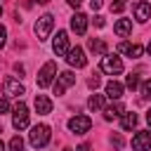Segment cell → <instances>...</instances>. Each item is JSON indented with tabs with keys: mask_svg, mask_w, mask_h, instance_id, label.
<instances>
[{
	"mask_svg": "<svg viewBox=\"0 0 151 151\" xmlns=\"http://www.w3.org/2000/svg\"><path fill=\"white\" fill-rule=\"evenodd\" d=\"M35 111H38L40 116L52 113V99L45 97V94H35Z\"/></svg>",
	"mask_w": 151,
	"mask_h": 151,
	"instance_id": "9a60e30c",
	"label": "cell"
},
{
	"mask_svg": "<svg viewBox=\"0 0 151 151\" xmlns=\"http://www.w3.org/2000/svg\"><path fill=\"white\" fill-rule=\"evenodd\" d=\"M66 2H68V5H71V7H76V9H78V7H80V2H83V0H66Z\"/></svg>",
	"mask_w": 151,
	"mask_h": 151,
	"instance_id": "1f68e13d",
	"label": "cell"
},
{
	"mask_svg": "<svg viewBox=\"0 0 151 151\" xmlns=\"http://www.w3.org/2000/svg\"><path fill=\"white\" fill-rule=\"evenodd\" d=\"M50 127L47 125H35L33 130H31V134H28V142H31V146L33 149H42L47 142H50Z\"/></svg>",
	"mask_w": 151,
	"mask_h": 151,
	"instance_id": "7a4b0ae2",
	"label": "cell"
},
{
	"mask_svg": "<svg viewBox=\"0 0 151 151\" xmlns=\"http://www.w3.org/2000/svg\"><path fill=\"white\" fill-rule=\"evenodd\" d=\"M64 151H73V149H64Z\"/></svg>",
	"mask_w": 151,
	"mask_h": 151,
	"instance_id": "74e56055",
	"label": "cell"
},
{
	"mask_svg": "<svg viewBox=\"0 0 151 151\" xmlns=\"http://www.w3.org/2000/svg\"><path fill=\"white\" fill-rule=\"evenodd\" d=\"M113 31H116L120 38H125V35H130V31H132V21H130V19H118L116 26H113Z\"/></svg>",
	"mask_w": 151,
	"mask_h": 151,
	"instance_id": "ac0fdd59",
	"label": "cell"
},
{
	"mask_svg": "<svg viewBox=\"0 0 151 151\" xmlns=\"http://www.w3.org/2000/svg\"><path fill=\"white\" fill-rule=\"evenodd\" d=\"M66 61L71 64V66H76V68H83L85 64H87V57H85V52H83V47H71L68 50V54H66Z\"/></svg>",
	"mask_w": 151,
	"mask_h": 151,
	"instance_id": "9c48e42d",
	"label": "cell"
},
{
	"mask_svg": "<svg viewBox=\"0 0 151 151\" xmlns=\"http://www.w3.org/2000/svg\"><path fill=\"white\" fill-rule=\"evenodd\" d=\"M38 2H40V5H47V2H50V0H38Z\"/></svg>",
	"mask_w": 151,
	"mask_h": 151,
	"instance_id": "e575fe53",
	"label": "cell"
},
{
	"mask_svg": "<svg viewBox=\"0 0 151 151\" xmlns=\"http://www.w3.org/2000/svg\"><path fill=\"white\" fill-rule=\"evenodd\" d=\"M52 50H54V54L57 57H64V54H68V35H66V31H57V35H54V40H52Z\"/></svg>",
	"mask_w": 151,
	"mask_h": 151,
	"instance_id": "ba28073f",
	"label": "cell"
},
{
	"mask_svg": "<svg viewBox=\"0 0 151 151\" xmlns=\"http://www.w3.org/2000/svg\"><path fill=\"white\" fill-rule=\"evenodd\" d=\"M146 123L151 125V109H149V113H146Z\"/></svg>",
	"mask_w": 151,
	"mask_h": 151,
	"instance_id": "836d02e7",
	"label": "cell"
},
{
	"mask_svg": "<svg viewBox=\"0 0 151 151\" xmlns=\"http://www.w3.org/2000/svg\"><path fill=\"white\" fill-rule=\"evenodd\" d=\"M0 151H5V144H2V142H0Z\"/></svg>",
	"mask_w": 151,
	"mask_h": 151,
	"instance_id": "d590c367",
	"label": "cell"
},
{
	"mask_svg": "<svg viewBox=\"0 0 151 151\" xmlns=\"http://www.w3.org/2000/svg\"><path fill=\"white\" fill-rule=\"evenodd\" d=\"M52 28H54V17H52V14H42V17H38V21H35V26H33L38 40H47L50 33H52Z\"/></svg>",
	"mask_w": 151,
	"mask_h": 151,
	"instance_id": "6da1fadb",
	"label": "cell"
},
{
	"mask_svg": "<svg viewBox=\"0 0 151 151\" xmlns=\"http://www.w3.org/2000/svg\"><path fill=\"white\" fill-rule=\"evenodd\" d=\"M12 125H14V130H26V127H28V109H26L24 101H19V104L14 106Z\"/></svg>",
	"mask_w": 151,
	"mask_h": 151,
	"instance_id": "277c9868",
	"label": "cell"
},
{
	"mask_svg": "<svg viewBox=\"0 0 151 151\" xmlns=\"http://www.w3.org/2000/svg\"><path fill=\"white\" fill-rule=\"evenodd\" d=\"M118 52L120 54H127V57H132V59H137V57H142V45H137V42H120L118 45Z\"/></svg>",
	"mask_w": 151,
	"mask_h": 151,
	"instance_id": "5bb4252c",
	"label": "cell"
},
{
	"mask_svg": "<svg viewBox=\"0 0 151 151\" xmlns=\"http://www.w3.org/2000/svg\"><path fill=\"white\" fill-rule=\"evenodd\" d=\"M125 5H127V0H113V2H111V12L120 14V12L125 9Z\"/></svg>",
	"mask_w": 151,
	"mask_h": 151,
	"instance_id": "cb8c5ba5",
	"label": "cell"
},
{
	"mask_svg": "<svg viewBox=\"0 0 151 151\" xmlns=\"http://www.w3.org/2000/svg\"><path fill=\"white\" fill-rule=\"evenodd\" d=\"M101 71H104V73H109V76L120 73V71H123V61H120V57L104 54V59H101Z\"/></svg>",
	"mask_w": 151,
	"mask_h": 151,
	"instance_id": "8992f818",
	"label": "cell"
},
{
	"mask_svg": "<svg viewBox=\"0 0 151 151\" xmlns=\"http://www.w3.org/2000/svg\"><path fill=\"white\" fill-rule=\"evenodd\" d=\"M142 94H144V99H151V78L142 83Z\"/></svg>",
	"mask_w": 151,
	"mask_h": 151,
	"instance_id": "d4e9b609",
	"label": "cell"
},
{
	"mask_svg": "<svg viewBox=\"0 0 151 151\" xmlns=\"http://www.w3.org/2000/svg\"><path fill=\"white\" fill-rule=\"evenodd\" d=\"M87 47H90L94 54H101V57L106 54V42H104L101 38H90V40H87Z\"/></svg>",
	"mask_w": 151,
	"mask_h": 151,
	"instance_id": "d6986e66",
	"label": "cell"
},
{
	"mask_svg": "<svg viewBox=\"0 0 151 151\" xmlns=\"http://www.w3.org/2000/svg\"><path fill=\"white\" fill-rule=\"evenodd\" d=\"M2 90H5L7 97H21V94H26V87H24L19 80H14V78H5Z\"/></svg>",
	"mask_w": 151,
	"mask_h": 151,
	"instance_id": "30bf717a",
	"label": "cell"
},
{
	"mask_svg": "<svg viewBox=\"0 0 151 151\" xmlns=\"http://www.w3.org/2000/svg\"><path fill=\"white\" fill-rule=\"evenodd\" d=\"M87 109L90 111H99V109H104V94H92L90 99H87Z\"/></svg>",
	"mask_w": 151,
	"mask_h": 151,
	"instance_id": "44dd1931",
	"label": "cell"
},
{
	"mask_svg": "<svg viewBox=\"0 0 151 151\" xmlns=\"http://www.w3.org/2000/svg\"><path fill=\"white\" fill-rule=\"evenodd\" d=\"M125 85H127L130 90H137V87H139V76H137V73H130V76L125 78Z\"/></svg>",
	"mask_w": 151,
	"mask_h": 151,
	"instance_id": "603a6c76",
	"label": "cell"
},
{
	"mask_svg": "<svg viewBox=\"0 0 151 151\" xmlns=\"http://www.w3.org/2000/svg\"><path fill=\"white\" fill-rule=\"evenodd\" d=\"M71 28H73L78 35H83V33L87 31V17H85L83 12H76V14L71 17Z\"/></svg>",
	"mask_w": 151,
	"mask_h": 151,
	"instance_id": "4fadbf2b",
	"label": "cell"
},
{
	"mask_svg": "<svg viewBox=\"0 0 151 151\" xmlns=\"http://www.w3.org/2000/svg\"><path fill=\"white\" fill-rule=\"evenodd\" d=\"M113 146H116V149H120V146H123V137H120V134H116V137H113Z\"/></svg>",
	"mask_w": 151,
	"mask_h": 151,
	"instance_id": "f1b7e54d",
	"label": "cell"
},
{
	"mask_svg": "<svg viewBox=\"0 0 151 151\" xmlns=\"http://www.w3.org/2000/svg\"><path fill=\"white\" fill-rule=\"evenodd\" d=\"M123 113H125V106H123L120 101H116V104H111V106L104 109V118H106V120H113V118H118V116H123Z\"/></svg>",
	"mask_w": 151,
	"mask_h": 151,
	"instance_id": "e0dca14e",
	"label": "cell"
},
{
	"mask_svg": "<svg viewBox=\"0 0 151 151\" xmlns=\"http://www.w3.org/2000/svg\"><path fill=\"white\" fill-rule=\"evenodd\" d=\"M106 97L118 101V99L123 97V85H120L118 80H109V83H106Z\"/></svg>",
	"mask_w": 151,
	"mask_h": 151,
	"instance_id": "2e32d148",
	"label": "cell"
},
{
	"mask_svg": "<svg viewBox=\"0 0 151 151\" xmlns=\"http://www.w3.org/2000/svg\"><path fill=\"white\" fill-rule=\"evenodd\" d=\"M7 149L9 151H24V139L21 137H12L9 144H7Z\"/></svg>",
	"mask_w": 151,
	"mask_h": 151,
	"instance_id": "7402d4cb",
	"label": "cell"
},
{
	"mask_svg": "<svg viewBox=\"0 0 151 151\" xmlns=\"http://www.w3.org/2000/svg\"><path fill=\"white\" fill-rule=\"evenodd\" d=\"M134 19H137L139 24L149 21V19H151V5H149V2H144V0H142V2H137V5H134Z\"/></svg>",
	"mask_w": 151,
	"mask_h": 151,
	"instance_id": "7c38bea8",
	"label": "cell"
},
{
	"mask_svg": "<svg viewBox=\"0 0 151 151\" xmlns=\"http://www.w3.org/2000/svg\"><path fill=\"white\" fill-rule=\"evenodd\" d=\"M54 76H57V64L54 61L42 64V68L38 71V87H50L52 80H54Z\"/></svg>",
	"mask_w": 151,
	"mask_h": 151,
	"instance_id": "3957f363",
	"label": "cell"
},
{
	"mask_svg": "<svg viewBox=\"0 0 151 151\" xmlns=\"http://www.w3.org/2000/svg\"><path fill=\"white\" fill-rule=\"evenodd\" d=\"M76 151H90V144H80V146H78Z\"/></svg>",
	"mask_w": 151,
	"mask_h": 151,
	"instance_id": "d6a6232c",
	"label": "cell"
},
{
	"mask_svg": "<svg viewBox=\"0 0 151 151\" xmlns=\"http://www.w3.org/2000/svg\"><path fill=\"white\" fill-rule=\"evenodd\" d=\"M101 5H104V0H90V7H92V9H99Z\"/></svg>",
	"mask_w": 151,
	"mask_h": 151,
	"instance_id": "f546056e",
	"label": "cell"
},
{
	"mask_svg": "<svg viewBox=\"0 0 151 151\" xmlns=\"http://www.w3.org/2000/svg\"><path fill=\"white\" fill-rule=\"evenodd\" d=\"M5 42H7V28L0 24V50L5 47Z\"/></svg>",
	"mask_w": 151,
	"mask_h": 151,
	"instance_id": "4316f807",
	"label": "cell"
},
{
	"mask_svg": "<svg viewBox=\"0 0 151 151\" xmlns=\"http://www.w3.org/2000/svg\"><path fill=\"white\" fill-rule=\"evenodd\" d=\"M134 125H137V113H127V111H125V113L120 116V127H123V130H132Z\"/></svg>",
	"mask_w": 151,
	"mask_h": 151,
	"instance_id": "ffe728a7",
	"label": "cell"
},
{
	"mask_svg": "<svg viewBox=\"0 0 151 151\" xmlns=\"http://www.w3.org/2000/svg\"><path fill=\"white\" fill-rule=\"evenodd\" d=\"M0 14H2V5H0Z\"/></svg>",
	"mask_w": 151,
	"mask_h": 151,
	"instance_id": "f35d334b",
	"label": "cell"
},
{
	"mask_svg": "<svg viewBox=\"0 0 151 151\" xmlns=\"http://www.w3.org/2000/svg\"><path fill=\"white\" fill-rule=\"evenodd\" d=\"M90 127H92L90 116H73V118L68 120V130H71L73 134H85Z\"/></svg>",
	"mask_w": 151,
	"mask_h": 151,
	"instance_id": "5b68a950",
	"label": "cell"
},
{
	"mask_svg": "<svg viewBox=\"0 0 151 151\" xmlns=\"http://www.w3.org/2000/svg\"><path fill=\"white\" fill-rule=\"evenodd\" d=\"M92 21H94V26H99V28H101V26H104V17H99V14H97V17H94V19H92Z\"/></svg>",
	"mask_w": 151,
	"mask_h": 151,
	"instance_id": "4dcf8cb0",
	"label": "cell"
},
{
	"mask_svg": "<svg viewBox=\"0 0 151 151\" xmlns=\"http://www.w3.org/2000/svg\"><path fill=\"white\" fill-rule=\"evenodd\" d=\"M87 85H90V87H97V85H99V76H92V78L87 80Z\"/></svg>",
	"mask_w": 151,
	"mask_h": 151,
	"instance_id": "83f0119b",
	"label": "cell"
},
{
	"mask_svg": "<svg viewBox=\"0 0 151 151\" xmlns=\"http://www.w3.org/2000/svg\"><path fill=\"white\" fill-rule=\"evenodd\" d=\"M149 57H151V42H149Z\"/></svg>",
	"mask_w": 151,
	"mask_h": 151,
	"instance_id": "8d00e7d4",
	"label": "cell"
},
{
	"mask_svg": "<svg viewBox=\"0 0 151 151\" xmlns=\"http://www.w3.org/2000/svg\"><path fill=\"white\" fill-rule=\"evenodd\" d=\"M73 83H76L73 71H61V73L57 76V83H54V94H64Z\"/></svg>",
	"mask_w": 151,
	"mask_h": 151,
	"instance_id": "52a82bcc",
	"label": "cell"
},
{
	"mask_svg": "<svg viewBox=\"0 0 151 151\" xmlns=\"http://www.w3.org/2000/svg\"><path fill=\"white\" fill-rule=\"evenodd\" d=\"M7 111H9V101H7V97H0V116Z\"/></svg>",
	"mask_w": 151,
	"mask_h": 151,
	"instance_id": "484cf974",
	"label": "cell"
},
{
	"mask_svg": "<svg viewBox=\"0 0 151 151\" xmlns=\"http://www.w3.org/2000/svg\"><path fill=\"white\" fill-rule=\"evenodd\" d=\"M132 149L134 151H149L151 149V132H146V130L137 132L132 137Z\"/></svg>",
	"mask_w": 151,
	"mask_h": 151,
	"instance_id": "8fae6325",
	"label": "cell"
}]
</instances>
